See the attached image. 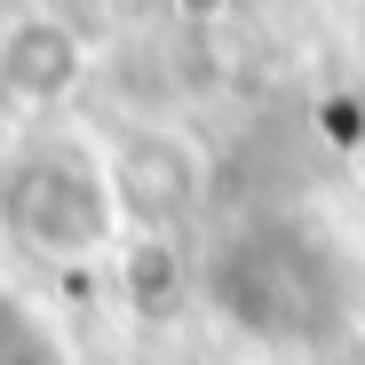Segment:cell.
<instances>
[{"label":"cell","mask_w":365,"mask_h":365,"mask_svg":"<svg viewBox=\"0 0 365 365\" xmlns=\"http://www.w3.org/2000/svg\"><path fill=\"white\" fill-rule=\"evenodd\" d=\"M357 175H365V143H357Z\"/></svg>","instance_id":"277c9868"},{"label":"cell","mask_w":365,"mask_h":365,"mask_svg":"<svg viewBox=\"0 0 365 365\" xmlns=\"http://www.w3.org/2000/svg\"><path fill=\"white\" fill-rule=\"evenodd\" d=\"M0 365H72L56 318L32 294H16V286H0Z\"/></svg>","instance_id":"3957f363"},{"label":"cell","mask_w":365,"mask_h":365,"mask_svg":"<svg viewBox=\"0 0 365 365\" xmlns=\"http://www.w3.org/2000/svg\"><path fill=\"white\" fill-rule=\"evenodd\" d=\"M207 310L270 357H310L334 349L357 318V262L334 238L326 215H294L262 207L238 215L215 247H207Z\"/></svg>","instance_id":"6da1fadb"},{"label":"cell","mask_w":365,"mask_h":365,"mask_svg":"<svg viewBox=\"0 0 365 365\" xmlns=\"http://www.w3.org/2000/svg\"><path fill=\"white\" fill-rule=\"evenodd\" d=\"M0 230L40 262H88L119 238V167L80 135H32L0 167Z\"/></svg>","instance_id":"7a4b0ae2"}]
</instances>
